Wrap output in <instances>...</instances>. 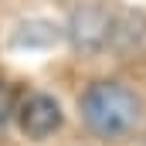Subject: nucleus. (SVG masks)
Masks as SVG:
<instances>
[{
  "instance_id": "obj_1",
  "label": "nucleus",
  "mask_w": 146,
  "mask_h": 146,
  "mask_svg": "<svg viewBox=\"0 0 146 146\" xmlns=\"http://www.w3.org/2000/svg\"><path fill=\"white\" fill-rule=\"evenodd\" d=\"M78 115L85 122V129L99 139H129L139 122H143V99L115 78L92 82L82 95H78Z\"/></svg>"
},
{
  "instance_id": "obj_2",
  "label": "nucleus",
  "mask_w": 146,
  "mask_h": 146,
  "mask_svg": "<svg viewBox=\"0 0 146 146\" xmlns=\"http://www.w3.org/2000/svg\"><path fill=\"white\" fill-rule=\"evenodd\" d=\"M14 122H17V129L27 139L41 143V139L54 136L65 126V112H61V102L54 95H48V92H27L17 102V109H14Z\"/></svg>"
},
{
  "instance_id": "obj_3",
  "label": "nucleus",
  "mask_w": 146,
  "mask_h": 146,
  "mask_svg": "<svg viewBox=\"0 0 146 146\" xmlns=\"http://www.w3.org/2000/svg\"><path fill=\"white\" fill-rule=\"evenodd\" d=\"M68 34H72V44L78 51H85V54L102 51L112 37V14L106 7H99V3H82L72 14Z\"/></svg>"
},
{
  "instance_id": "obj_4",
  "label": "nucleus",
  "mask_w": 146,
  "mask_h": 146,
  "mask_svg": "<svg viewBox=\"0 0 146 146\" xmlns=\"http://www.w3.org/2000/svg\"><path fill=\"white\" fill-rule=\"evenodd\" d=\"M14 109H17V99H14V88L7 82H0V133L14 122Z\"/></svg>"
}]
</instances>
